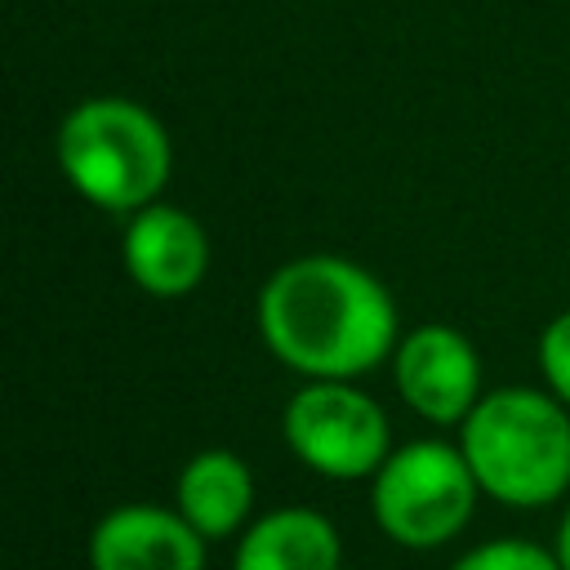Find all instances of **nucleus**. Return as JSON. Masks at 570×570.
I'll return each instance as SVG.
<instances>
[{
	"mask_svg": "<svg viewBox=\"0 0 570 570\" xmlns=\"http://www.w3.org/2000/svg\"><path fill=\"white\" fill-rule=\"evenodd\" d=\"M258 325L267 347L298 374L347 379L392 352L396 307L365 267L312 254L263 285Z\"/></svg>",
	"mask_w": 570,
	"mask_h": 570,
	"instance_id": "obj_1",
	"label": "nucleus"
},
{
	"mask_svg": "<svg viewBox=\"0 0 570 570\" xmlns=\"http://www.w3.org/2000/svg\"><path fill=\"white\" fill-rule=\"evenodd\" d=\"M463 459L476 485L512 508L552 503L570 485V414L530 387H503L463 419Z\"/></svg>",
	"mask_w": 570,
	"mask_h": 570,
	"instance_id": "obj_2",
	"label": "nucleus"
},
{
	"mask_svg": "<svg viewBox=\"0 0 570 570\" xmlns=\"http://www.w3.org/2000/svg\"><path fill=\"white\" fill-rule=\"evenodd\" d=\"M62 174L102 209H142L169 178V138L125 98L80 102L58 129Z\"/></svg>",
	"mask_w": 570,
	"mask_h": 570,
	"instance_id": "obj_3",
	"label": "nucleus"
},
{
	"mask_svg": "<svg viewBox=\"0 0 570 570\" xmlns=\"http://www.w3.org/2000/svg\"><path fill=\"white\" fill-rule=\"evenodd\" d=\"M476 476L463 450L414 441L374 472V517L405 548H436L463 530L476 499Z\"/></svg>",
	"mask_w": 570,
	"mask_h": 570,
	"instance_id": "obj_4",
	"label": "nucleus"
},
{
	"mask_svg": "<svg viewBox=\"0 0 570 570\" xmlns=\"http://www.w3.org/2000/svg\"><path fill=\"white\" fill-rule=\"evenodd\" d=\"M285 441L307 468L347 481L383 468L387 419L365 392L347 387L343 379H316L294 392L285 410Z\"/></svg>",
	"mask_w": 570,
	"mask_h": 570,
	"instance_id": "obj_5",
	"label": "nucleus"
},
{
	"mask_svg": "<svg viewBox=\"0 0 570 570\" xmlns=\"http://www.w3.org/2000/svg\"><path fill=\"white\" fill-rule=\"evenodd\" d=\"M476 352L450 325H423L396 347V387L432 423H463L476 405Z\"/></svg>",
	"mask_w": 570,
	"mask_h": 570,
	"instance_id": "obj_6",
	"label": "nucleus"
},
{
	"mask_svg": "<svg viewBox=\"0 0 570 570\" xmlns=\"http://www.w3.org/2000/svg\"><path fill=\"white\" fill-rule=\"evenodd\" d=\"M200 530L183 512L165 508H116L89 539L94 570H205Z\"/></svg>",
	"mask_w": 570,
	"mask_h": 570,
	"instance_id": "obj_7",
	"label": "nucleus"
},
{
	"mask_svg": "<svg viewBox=\"0 0 570 570\" xmlns=\"http://www.w3.org/2000/svg\"><path fill=\"white\" fill-rule=\"evenodd\" d=\"M209 263V240L200 223L174 205H142L125 232V267L129 276L160 298L187 294Z\"/></svg>",
	"mask_w": 570,
	"mask_h": 570,
	"instance_id": "obj_8",
	"label": "nucleus"
},
{
	"mask_svg": "<svg viewBox=\"0 0 570 570\" xmlns=\"http://www.w3.org/2000/svg\"><path fill=\"white\" fill-rule=\"evenodd\" d=\"M236 570H338V534L312 508H281L249 525Z\"/></svg>",
	"mask_w": 570,
	"mask_h": 570,
	"instance_id": "obj_9",
	"label": "nucleus"
},
{
	"mask_svg": "<svg viewBox=\"0 0 570 570\" xmlns=\"http://www.w3.org/2000/svg\"><path fill=\"white\" fill-rule=\"evenodd\" d=\"M254 503V481H249V468L227 454V450H205L196 454L183 476H178V512L205 534V539H218V534H232L245 512Z\"/></svg>",
	"mask_w": 570,
	"mask_h": 570,
	"instance_id": "obj_10",
	"label": "nucleus"
},
{
	"mask_svg": "<svg viewBox=\"0 0 570 570\" xmlns=\"http://www.w3.org/2000/svg\"><path fill=\"white\" fill-rule=\"evenodd\" d=\"M454 570H561V557H552L525 539H499V543H485V548L468 552L463 561H454Z\"/></svg>",
	"mask_w": 570,
	"mask_h": 570,
	"instance_id": "obj_11",
	"label": "nucleus"
},
{
	"mask_svg": "<svg viewBox=\"0 0 570 570\" xmlns=\"http://www.w3.org/2000/svg\"><path fill=\"white\" fill-rule=\"evenodd\" d=\"M539 365L561 405H570V312H561L539 338Z\"/></svg>",
	"mask_w": 570,
	"mask_h": 570,
	"instance_id": "obj_12",
	"label": "nucleus"
},
{
	"mask_svg": "<svg viewBox=\"0 0 570 570\" xmlns=\"http://www.w3.org/2000/svg\"><path fill=\"white\" fill-rule=\"evenodd\" d=\"M557 557H561V570H570V517L561 521V534H557Z\"/></svg>",
	"mask_w": 570,
	"mask_h": 570,
	"instance_id": "obj_13",
	"label": "nucleus"
}]
</instances>
